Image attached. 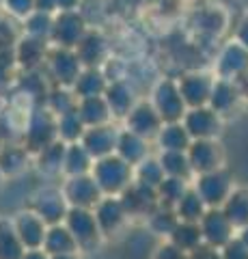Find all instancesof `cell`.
<instances>
[{
  "label": "cell",
  "instance_id": "cell-1",
  "mask_svg": "<svg viewBox=\"0 0 248 259\" xmlns=\"http://www.w3.org/2000/svg\"><path fill=\"white\" fill-rule=\"evenodd\" d=\"M91 175L106 197H121L134 184V166L127 164L117 153L95 160Z\"/></svg>",
  "mask_w": 248,
  "mask_h": 259
},
{
  "label": "cell",
  "instance_id": "cell-2",
  "mask_svg": "<svg viewBox=\"0 0 248 259\" xmlns=\"http://www.w3.org/2000/svg\"><path fill=\"white\" fill-rule=\"evenodd\" d=\"M54 141H59L57 115H52L41 104V106L33 108V112L28 115L24 136H22V145L35 156V153H39L47 145H52Z\"/></svg>",
  "mask_w": 248,
  "mask_h": 259
},
{
  "label": "cell",
  "instance_id": "cell-3",
  "mask_svg": "<svg viewBox=\"0 0 248 259\" xmlns=\"http://www.w3.org/2000/svg\"><path fill=\"white\" fill-rule=\"evenodd\" d=\"M65 227L71 231V236L76 238L80 253H91V250L100 248L104 242V233L97 225L93 209L84 207H69V212L65 216Z\"/></svg>",
  "mask_w": 248,
  "mask_h": 259
},
{
  "label": "cell",
  "instance_id": "cell-4",
  "mask_svg": "<svg viewBox=\"0 0 248 259\" xmlns=\"http://www.w3.org/2000/svg\"><path fill=\"white\" fill-rule=\"evenodd\" d=\"M151 104L158 110V115L162 117L164 123H177V121H183L188 112V106L181 97L179 84L175 78H162L158 80L156 87L151 89Z\"/></svg>",
  "mask_w": 248,
  "mask_h": 259
},
{
  "label": "cell",
  "instance_id": "cell-5",
  "mask_svg": "<svg viewBox=\"0 0 248 259\" xmlns=\"http://www.w3.org/2000/svg\"><path fill=\"white\" fill-rule=\"evenodd\" d=\"M89 24L82 11H59L54 13V28H52V48H67L76 50L78 44L89 32Z\"/></svg>",
  "mask_w": 248,
  "mask_h": 259
},
{
  "label": "cell",
  "instance_id": "cell-6",
  "mask_svg": "<svg viewBox=\"0 0 248 259\" xmlns=\"http://www.w3.org/2000/svg\"><path fill=\"white\" fill-rule=\"evenodd\" d=\"M30 209L41 216L47 225H61L69 212V203L61 186H41L30 197Z\"/></svg>",
  "mask_w": 248,
  "mask_h": 259
},
{
  "label": "cell",
  "instance_id": "cell-7",
  "mask_svg": "<svg viewBox=\"0 0 248 259\" xmlns=\"http://www.w3.org/2000/svg\"><path fill=\"white\" fill-rule=\"evenodd\" d=\"M47 76L57 87H74L78 76L82 74L84 65L80 63L76 50H67V48H50L45 61Z\"/></svg>",
  "mask_w": 248,
  "mask_h": 259
},
{
  "label": "cell",
  "instance_id": "cell-8",
  "mask_svg": "<svg viewBox=\"0 0 248 259\" xmlns=\"http://www.w3.org/2000/svg\"><path fill=\"white\" fill-rule=\"evenodd\" d=\"M188 160L190 166L196 175H205V173H214L225 168L227 162V153L225 147L220 145L218 139H203V141H192L188 147Z\"/></svg>",
  "mask_w": 248,
  "mask_h": 259
},
{
  "label": "cell",
  "instance_id": "cell-9",
  "mask_svg": "<svg viewBox=\"0 0 248 259\" xmlns=\"http://www.w3.org/2000/svg\"><path fill=\"white\" fill-rule=\"evenodd\" d=\"M214 76L220 80H231L237 82L244 76H248V50L237 44L235 39L220 48L214 61Z\"/></svg>",
  "mask_w": 248,
  "mask_h": 259
},
{
  "label": "cell",
  "instance_id": "cell-10",
  "mask_svg": "<svg viewBox=\"0 0 248 259\" xmlns=\"http://www.w3.org/2000/svg\"><path fill=\"white\" fill-rule=\"evenodd\" d=\"M194 190L199 192V197L205 201L207 207H222L225 201L229 199L231 190L235 188L233 186V177L227 168H220V171L214 173H205V175H196L194 182Z\"/></svg>",
  "mask_w": 248,
  "mask_h": 259
},
{
  "label": "cell",
  "instance_id": "cell-11",
  "mask_svg": "<svg viewBox=\"0 0 248 259\" xmlns=\"http://www.w3.org/2000/svg\"><path fill=\"white\" fill-rule=\"evenodd\" d=\"M61 190L65 194L69 207H84V209H95V205L102 201L104 192L93 180L91 173L86 175H74L65 177V182L61 184Z\"/></svg>",
  "mask_w": 248,
  "mask_h": 259
},
{
  "label": "cell",
  "instance_id": "cell-12",
  "mask_svg": "<svg viewBox=\"0 0 248 259\" xmlns=\"http://www.w3.org/2000/svg\"><path fill=\"white\" fill-rule=\"evenodd\" d=\"M162 125H164V121L158 115V110L154 108L151 100H138L136 106L127 112V117L123 119L125 130L142 136V139H147L149 143H156Z\"/></svg>",
  "mask_w": 248,
  "mask_h": 259
},
{
  "label": "cell",
  "instance_id": "cell-13",
  "mask_svg": "<svg viewBox=\"0 0 248 259\" xmlns=\"http://www.w3.org/2000/svg\"><path fill=\"white\" fill-rule=\"evenodd\" d=\"M199 227H201V233H203V242L214 250H222L237 236V229L231 225V221L225 216V212L220 207L207 209Z\"/></svg>",
  "mask_w": 248,
  "mask_h": 259
},
{
  "label": "cell",
  "instance_id": "cell-14",
  "mask_svg": "<svg viewBox=\"0 0 248 259\" xmlns=\"http://www.w3.org/2000/svg\"><path fill=\"white\" fill-rule=\"evenodd\" d=\"M181 123L186 125L192 141H203V139H220L225 119L210 106H199V108H188Z\"/></svg>",
  "mask_w": 248,
  "mask_h": 259
},
{
  "label": "cell",
  "instance_id": "cell-15",
  "mask_svg": "<svg viewBox=\"0 0 248 259\" xmlns=\"http://www.w3.org/2000/svg\"><path fill=\"white\" fill-rule=\"evenodd\" d=\"M214 82H216V76L207 74V71H188V74H183L177 80V84L186 106L188 108L207 106L212 97Z\"/></svg>",
  "mask_w": 248,
  "mask_h": 259
},
{
  "label": "cell",
  "instance_id": "cell-16",
  "mask_svg": "<svg viewBox=\"0 0 248 259\" xmlns=\"http://www.w3.org/2000/svg\"><path fill=\"white\" fill-rule=\"evenodd\" d=\"M93 212H95V218H97V225L104 233V238H113L117 233H121L125 229V225L130 223V216L125 212L121 197H106L104 194Z\"/></svg>",
  "mask_w": 248,
  "mask_h": 259
},
{
  "label": "cell",
  "instance_id": "cell-17",
  "mask_svg": "<svg viewBox=\"0 0 248 259\" xmlns=\"http://www.w3.org/2000/svg\"><path fill=\"white\" fill-rule=\"evenodd\" d=\"M13 225H15V231H18L22 244L26 246V250L43 248L45 233H47V227L50 225H47L39 214H35L30 207L20 209V212L13 216Z\"/></svg>",
  "mask_w": 248,
  "mask_h": 259
},
{
  "label": "cell",
  "instance_id": "cell-18",
  "mask_svg": "<svg viewBox=\"0 0 248 259\" xmlns=\"http://www.w3.org/2000/svg\"><path fill=\"white\" fill-rule=\"evenodd\" d=\"M119 132L121 127L117 123H106V125H95V127H86V132L82 136V143L86 151L91 153L95 160L106 158L117 153V143H119Z\"/></svg>",
  "mask_w": 248,
  "mask_h": 259
},
{
  "label": "cell",
  "instance_id": "cell-19",
  "mask_svg": "<svg viewBox=\"0 0 248 259\" xmlns=\"http://www.w3.org/2000/svg\"><path fill=\"white\" fill-rule=\"evenodd\" d=\"M121 201L125 205V212L127 216L132 218H147L151 216V212L160 205L158 201V190L156 188H149L145 184H138L134 182L130 188H127L123 194H121Z\"/></svg>",
  "mask_w": 248,
  "mask_h": 259
},
{
  "label": "cell",
  "instance_id": "cell-20",
  "mask_svg": "<svg viewBox=\"0 0 248 259\" xmlns=\"http://www.w3.org/2000/svg\"><path fill=\"white\" fill-rule=\"evenodd\" d=\"M50 48H52V44L41 41V39H33L28 35H22L18 41H15V63H18L24 71H35L41 67V65H45Z\"/></svg>",
  "mask_w": 248,
  "mask_h": 259
},
{
  "label": "cell",
  "instance_id": "cell-21",
  "mask_svg": "<svg viewBox=\"0 0 248 259\" xmlns=\"http://www.w3.org/2000/svg\"><path fill=\"white\" fill-rule=\"evenodd\" d=\"M76 54L84 67H104L110 59V44L100 30H89L78 44Z\"/></svg>",
  "mask_w": 248,
  "mask_h": 259
},
{
  "label": "cell",
  "instance_id": "cell-22",
  "mask_svg": "<svg viewBox=\"0 0 248 259\" xmlns=\"http://www.w3.org/2000/svg\"><path fill=\"white\" fill-rule=\"evenodd\" d=\"M104 97H106L108 106H110V110H113V117L121 119V121L127 117V112L136 106V102L140 100V97L136 95V87H134V82L130 78L110 82L106 93H104Z\"/></svg>",
  "mask_w": 248,
  "mask_h": 259
},
{
  "label": "cell",
  "instance_id": "cell-23",
  "mask_svg": "<svg viewBox=\"0 0 248 259\" xmlns=\"http://www.w3.org/2000/svg\"><path fill=\"white\" fill-rule=\"evenodd\" d=\"M242 91H239L237 82H231V80H220L216 78L214 89H212V97H210V104L207 106L214 108L218 115L225 119L227 115H231L242 102Z\"/></svg>",
  "mask_w": 248,
  "mask_h": 259
},
{
  "label": "cell",
  "instance_id": "cell-24",
  "mask_svg": "<svg viewBox=\"0 0 248 259\" xmlns=\"http://www.w3.org/2000/svg\"><path fill=\"white\" fill-rule=\"evenodd\" d=\"M30 162H33V153L22 143H5V147L0 149V171L5 177H18L26 173Z\"/></svg>",
  "mask_w": 248,
  "mask_h": 259
},
{
  "label": "cell",
  "instance_id": "cell-25",
  "mask_svg": "<svg viewBox=\"0 0 248 259\" xmlns=\"http://www.w3.org/2000/svg\"><path fill=\"white\" fill-rule=\"evenodd\" d=\"M149 145L151 143L147 139H142V136L121 127V132H119V143H117V156L123 158L127 164L136 166V164H140L145 158L151 156Z\"/></svg>",
  "mask_w": 248,
  "mask_h": 259
},
{
  "label": "cell",
  "instance_id": "cell-26",
  "mask_svg": "<svg viewBox=\"0 0 248 259\" xmlns=\"http://www.w3.org/2000/svg\"><path fill=\"white\" fill-rule=\"evenodd\" d=\"M65 147L67 143L54 141L52 145L43 147L33 156V164L43 177H59L63 175V160H65Z\"/></svg>",
  "mask_w": 248,
  "mask_h": 259
},
{
  "label": "cell",
  "instance_id": "cell-27",
  "mask_svg": "<svg viewBox=\"0 0 248 259\" xmlns=\"http://www.w3.org/2000/svg\"><path fill=\"white\" fill-rule=\"evenodd\" d=\"M78 115H80V119L84 121L86 127L106 125V123H113L115 121L113 110H110V106H108V102H106V97L104 95L80 100L78 102Z\"/></svg>",
  "mask_w": 248,
  "mask_h": 259
},
{
  "label": "cell",
  "instance_id": "cell-28",
  "mask_svg": "<svg viewBox=\"0 0 248 259\" xmlns=\"http://www.w3.org/2000/svg\"><path fill=\"white\" fill-rule=\"evenodd\" d=\"M108 84H110V80L106 78L102 67H84L71 89H74V93L78 95V100H86V97L104 95Z\"/></svg>",
  "mask_w": 248,
  "mask_h": 259
},
{
  "label": "cell",
  "instance_id": "cell-29",
  "mask_svg": "<svg viewBox=\"0 0 248 259\" xmlns=\"http://www.w3.org/2000/svg\"><path fill=\"white\" fill-rule=\"evenodd\" d=\"M43 250L47 255H74V253H80L78 242H76L74 236H71V231L65 227V223L47 227Z\"/></svg>",
  "mask_w": 248,
  "mask_h": 259
},
{
  "label": "cell",
  "instance_id": "cell-30",
  "mask_svg": "<svg viewBox=\"0 0 248 259\" xmlns=\"http://www.w3.org/2000/svg\"><path fill=\"white\" fill-rule=\"evenodd\" d=\"M95 158L91 156L82 143H69L65 147V160H63V175H86L93 171Z\"/></svg>",
  "mask_w": 248,
  "mask_h": 259
},
{
  "label": "cell",
  "instance_id": "cell-31",
  "mask_svg": "<svg viewBox=\"0 0 248 259\" xmlns=\"http://www.w3.org/2000/svg\"><path fill=\"white\" fill-rule=\"evenodd\" d=\"M156 145L160 151H188V147L192 145V136L188 134V130L181 121L164 123L156 139Z\"/></svg>",
  "mask_w": 248,
  "mask_h": 259
},
{
  "label": "cell",
  "instance_id": "cell-32",
  "mask_svg": "<svg viewBox=\"0 0 248 259\" xmlns=\"http://www.w3.org/2000/svg\"><path fill=\"white\" fill-rule=\"evenodd\" d=\"M220 209L225 212V216L237 231L248 227V188L246 186H235Z\"/></svg>",
  "mask_w": 248,
  "mask_h": 259
},
{
  "label": "cell",
  "instance_id": "cell-33",
  "mask_svg": "<svg viewBox=\"0 0 248 259\" xmlns=\"http://www.w3.org/2000/svg\"><path fill=\"white\" fill-rule=\"evenodd\" d=\"M192 26H194L199 35H203L207 39H216L220 37V32L227 26V13L220 11L218 7H207V9L199 11L194 15V24Z\"/></svg>",
  "mask_w": 248,
  "mask_h": 259
},
{
  "label": "cell",
  "instance_id": "cell-34",
  "mask_svg": "<svg viewBox=\"0 0 248 259\" xmlns=\"http://www.w3.org/2000/svg\"><path fill=\"white\" fill-rule=\"evenodd\" d=\"M26 253V246L15 231L13 218L0 216V259H22Z\"/></svg>",
  "mask_w": 248,
  "mask_h": 259
},
{
  "label": "cell",
  "instance_id": "cell-35",
  "mask_svg": "<svg viewBox=\"0 0 248 259\" xmlns=\"http://www.w3.org/2000/svg\"><path fill=\"white\" fill-rule=\"evenodd\" d=\"M158 160L162 164V171L166 177H179V180H194V171L190 166L186 151H160Z\"/></svg>",
  "mask_w": 248,
  "mask_h": 259
},
{
  "label": "cell",
  "instance_id": "cell-36",
  "mask_svg": "<svg viewBox=\"0 0 248 259\" xmlns=\"http://www.w3.org/2000/svg\"><path fill=\"white\" fill-rule=\"evenodd\" d=\"M207 209L210 207H207L205 201L199 197L194 186H190V190L183 194L181 201L175 205V214H177V218L181 223H201V218L205 216Z\"/></svg>",
  "mask_w": 248,
  "mask_h": 259
},
{
  "label": "cell",
  "instance_id": "cell-37",
  "mask_svg": "<svg viewBox=\"0 0 248 259\" xmlns=\"http://www.w3.org/2000/svg\"><path fill=\"white\" fill-rule=\"evenodd\" d=\"M171 242L177 248L186 250V253H194L196 248H201L205 242H203V233H201V227H199V223H181L175 227V231L171 233Z\"/></svg>",
  "mask_w": 248,
  "mask_h": 259
},
{
  "label": "cell",
  "instance_id": "cell-38",
  "mask_svg": "<svg viewBox=\"0 0 248 259\" xmlns=\"http://www.w3.org/2000/svg\"><path fill=\"white\" fill-rule=\"evenodd\" d=\"M78 95L74 93V89H69V87H57L54 84L50 89V93H47L45 97V102H43V106L52 112V115H65V112H71V110H76L78 108Z\"/></svg>",
  "mask_w": 248,
  "mask_h": 259
},
{
  "label": "cell",
  "instance_id": "cell-39",
  "mask_svg": "<svg viewBox=\"0 0 248 259\" xmlns=\"http://www.w3.org/2000/svg\"><path fill=\"white\" fill-rule=\"evenodd\" d=\"M145 223H147L151 233H156V236L169 240L171 233L175 231V227L179 225V218H177V214H175V209L164 207V205H158Z\"/></svg>",
  "mask_w": 248,
  "mask_h": 259
},
{
  "label": "cell",
  "instance_id": "cell-40",
  "mask_svg": "<svg viewBox=\"0 0 248 259\" xmlns=\"http://www.w3.org/2000/svg\"><path fill=\"white\" fill-rule=\"evenodd\" d=\"M190 186L192 184L188 180H179V177H164V180L160 182V186L156 188L160 205L175 209V205L181 201V197L190 190Z\"/></svg>",
  "mask_w": 248,
  "mask_h": 259
},
{
  "label": "cell",
  "instance_id": "cell-41",
  "mask_svg": "<svg viewBox=\"0 0 248 259\" xmlns=\"http://www.w3.org/2000/svg\"><path fill=\"white\" fill-rule=\"evenodd\" d=\"M57 132H59V141L67 143V145L82 141V136L86 132V125H84V121L80 119L78 108L57 117Z\"/></svg>",
  "mask_w": 248,
  "mask_h": 259
},
{
  "label": "cell",
  "instance_id": "cell-42",
  "mask_svg": "<svg viewBox=\"0 0 248 259\" xmlns=\"http://www.w3.org/2000/svg\"><path fill=\"white\" fill-rule=\"evenodd\" d=\"M52 28H54V15L43 11H33L24 20V35L41 39V41H52Z\"/></svg>",
  "mask_w": 248,
  "mask_h": 259
},
{
  "label": "cell",
  "instance_id": "cell-43",
  "mask_svg": "<svg viewBox=\"0 0 248 259\" xmlns=\"http://www.w3.org/2000/svg\"><path fill=\"white\" fill-rule=\"evenodd\" d=\"M164 171H162V164H160L158 156H149L140 162V164L134 166V182L138 184H145L149 188H158L160 182L164 180Z\"/></svg>",
  "mask_w": 248,
  "mask_h": 259
},
{
  "label": "cell",
  "instance_id": "cell-44",
  "mask_svg": "<svg viewBox=\"0 0 248 259\" xmlns=\"http://www.w3.org/2000/svg\"><path fill=\"white\" fill-rule=\"evenodd\" d=\"M0 9L15 20H26L35 11V0H0Z\"/></svg>",
  "mask_w": 248,
  "mask_h": 259
},
{
  "label": "cell",
  "instance_id": "cell-45",
  "mask_svg": "<svg viewBox=\"0 0 248 259\" xmlns=\"http://www.w3.org/2000/svg\"><path fill=\"white\" fill-rule=\"evenodd\" d=\"M151 259H190V255L186 253V250L177 248L171 240H164L162 244H158V248L154 250Z\"/></svg>",
  "mask_w": 248,
  "mask_h": 259
},
{
  "label": "cell",
  "instance_id": "cell-46",
  "mask_svg": "<svg viewBox=\"0 0 248 259\" xmlns=\"http://www.w3.org/2000/svg\"><path fill=\"white\" fill-rule=\"evenodd\" d=\"M222 259H248V248L242 240H239L237 236L229 242V244L220 250Z\"/></svg>",
  "mask_w": 248,
  "mask_h": 259
},
{
  "label": "cell",
  "instance_id": "cell-47",
  "mask_svg": "<svg viewBox=\"0 0 248 259\" xmlns=\"http://www.w3.org/2000/svg\"><path fill=\"white\" fill-rule=\"evenodd\" d=\"M233 39L237 44H242L246 50H248V11L239 18V22H237V26H235V35H233Z\"/></svg>",
  "mask_w": 248,
  "mask_h": 259
},
{
  "label": "cell",
  "instance_id": "cell-48",
  "mask_svg": "<svg viewBox=\"0 0 248 259\" xmlns=\"http://www.w3.org/2000/svg\"><path fill=\"white\" fill-rule=\"evenodd\" d=\"M190 259H222L220 250H214L207 244H203L201 248H196L194 253H190Z\"/></svg>",
  "mask_w": 248,
  "mask_h": 259
},
{
  "label": "cell",
  "instance_id": "cell-49",
  "mask_svg": "<svg viewBox=\"0 0 248 259\" xmlns=\"http://www.w3.org/2000/svg\"><path fill=\"white\" fill-rule=\"evenodd\" d=\"M35 11H43V13H57V0H35Z\"/></svg>",
  "mask_w": 248,
  "mask_h": 259
},
{
  "label": "cell",
  "instance_id": "cell-50",
  "mask_svg": "<svg viewBox=\"0 0 248 259\" xmlns=\"http://www.w3.org/2000/svg\"><path fill=\"white\" fill-rule=\"evenodd\" d=\"M80 5H82V0H57L59 11H80Z\"/></svg>",
  "mask_w": 248,
  "mask_h": 259
},
{
  "label": "cell",
  "instance_id": "cell-51",
  "mask_svg": "<svg viewBox=\"0 0 248 259\" xmlns=\"http://www.w3.org/2000/svg\"><path fill=\"white\" fill-rule=\"evenodd\" d=\"M22 259H50V255H47L43 248H37V250H26Z\"/></svg>",
  "mask_w": 248,
  "mask_h": 259
},
{
  "label": "cell",
  "instance_id": "cell-52",
  "mask_svg": "<svg viewBox=\"0 0 248 259\" xmlns=\"http://www.w3.org/2000/svg\"><path fill=\"white\" fill-rule=\"evenodd\" d=\"M237 238L242 240L244 244H246V248H248V227H244V229H239V231H237Z\"/></svg>",
  "mask_w": 248,
  "mask_h": 259
},
{
  "label": "cell",
  "instance_id": "cell-53",
  "mask_svg": "<svg viewBox=\"0 0 248 259\" xmlns=\"http://www.w3.org/2000/svg\"><path fill=\"white\" fill-rule=\"evenodd\" d=\"M50 259H78V253H74V255H50Z\"/></svg>",
  "mask_w": 248,
  "mask_h": 259
},
{
  "label": "cell",
  "instance_id": "cell-54",
  "mask_svg": "<svg viewBox=\"0 0 248 259\" xmlns=\"http://www.w3.org/2000/svg\"><path fill=\"white\" fill-rule=\"evenodd\" d=\"M5 180H7V177L3 175V171H0V188H3V186H5Z\"/></svg>",
  "mask_w": 248,
  "mask_h": 259
},
{
  "label": "cell",
  "instance_id": "cell-55",
  "mask_svg": "<svg viewBox=\"0 0 248 259\" xmlns=\"http://www.w3.org/2000/svg\"><path fill=\"white\" fill-rule=\"evenodd\" d=\"M3 108H5V100H3V95H0V112H3Z\"/></svg>",
  "mask_w": 248,
  "mask_h": 259
},
{
  "label": "cell",
  "instance_id": "cell-56",
  "mask_svg": "<svg viewBox=\"0 0 248 259\" xmlns=\"http://www.w3.org/2000/svg\"><path fill=\"white\" fill-rule=\"evenodd\" d=\"M5 143H7V141L3 139V134H0V149H3V147H5Z\"/></svg>",
  "mask_w": 248,
  "mask_h": 259
}]
</instances>
